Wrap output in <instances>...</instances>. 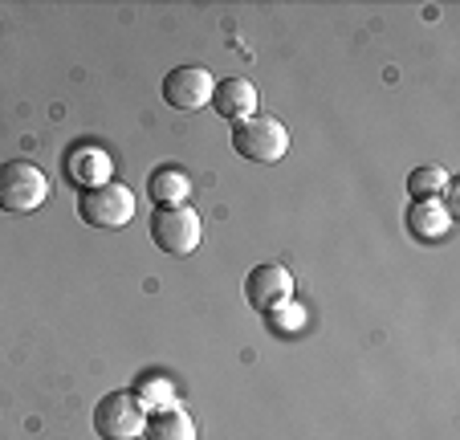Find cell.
I'll use <instances>...</instances> for the list:
<instances>
[{
	"instance_id": "obj_14",
	"label": "cell",
	"mask_w": 460,
	"mask_h": 440,
	"mask_svg": "<svg viewBox=\"0 0 460 440\" xmlns=\"http://www.w3.org/2000/svg\"><path fill=\"white\" fill-rule=\"evenodd\" d=\"M452 188V175L444 167H416L408 175V192L411 200H440V192Z\"/></svg>"
},
{
	"instance_id": "obj_5",
	"label": "cell",
	"mask_w": 460,
	"mask_h": 440,
	"mask_svg": "<svg viewBox=\"0 0 460 440\" xmlns=\"http://www.w3.org/2000/svg\"><path fill=\"white\" fill-rule=\"evenodd\" d=\"M147 428V408L130 391H106L94 404V432L102 440H139Z\"/></svg>"
},
{
	"instance_id": "obj_8",
	"label": "cell",
	"mask_w": 460,
	"mask_h": 440,
	"mask_svg": "<svg viewBox=\"0 0 460 440\" xmlns=\"http://www.w3.org/2000/svg\"><path fill=\"white\" fill-rule=\"evenodd\" d=\"M61 172H66V180L78 192H86V188H98V184L114 180V159H111V151L98 143H74L70 151H66V159H61Z\"/></svg>"
},
{
	"instance_id": "obj_12",
	"label": "cell",
	"mask_w": 460,
	"mask_h": 440,
	"mask_svg": "<svg viewBox=\"0 0 460 440\" xmlns=\"http://www.w3.org/2000/svg\"><path fill=\"white\" fill-rule=\"evenodd\" d=\"M147 192H151V200H155V204H183V200L191 196V180H188V172H183V167L164 164V167H155V172H151Z\"/></svg>"
},
{
	"instance_id": "obj_3",
	"label": "cell",
	"mask_w": 460,
	"mask_h": 440,
	"mask_svg": "<svg viewBox=\"0 0 460 440\" xmlns=\"http://www.w3.org/2000/svg\"><path fill=\"white\" fill-rule=\"evenodd\" d=\"M49 200V180L29 159L0 164V212H37Z\"/></svg>"
},
{
	"instance_id": "obj_13",
	"label": "cell",
	"mask_w": 460,
	"mask_h": 440,
	"mask_svg": "<svg viewBox=\"0 0 460 440\" xmlns=\"http://www.w3.org/2000/svg\"><path fill=\"white\" fill-rule=\"evenodd\" d=\"M130 396L139 400L143 408H147V416H155V412H164V408H172L175 404V388H172V380L167 375H143L135 388H130Z\"/></svg>"
},
{
	"instance_id": "obj_4",
	"label": "cell",
	"mask_w": 460,
	"mask_h": 440,
	"mask_svg": "<svg viewBox=\"0 0 460 440\" xmlns=\"http://www.w3.org/2000/svg\"><path fill=\"white\" fill-rule=\"evenodd\" d=\"M78 216H82V225H90V229H122L135 216V192L119 180L86 188V192H78Z\"/></svg>"
},
{
	"instance_id": "obj_6",
	"label": "cell",
	"mask_w": 460,
	"mask_h": 440,
	"mask_svg": "<svg viewBox=\"0 0 460 440\" xmlns=\"http://www.w3.org/2000/svg\"><path fill=\"white\" fill-rule=\"evenodd\" d=\"M294 298V277L286 265L278 261H265V265H252L244 277V302L257 314H278L281 306H289Z\"/></svg>"
},
{
	"instance_id": "obj_11",
	"label": "cell",
	"mask_w": 460,
	"mask_h": 440,
	"mask_svg": "<svg viewBox=\"0 0 460 440\" xmlns=\"http://www.w3.org/2000/svg\"><path fill=\"white\" fill-rule=\"evenodd\" d=\"M143 440H196V424L183 412L180 404L164 408V412L147 416V428H143Z\"/></svg>"
},
{
	"instance_id": "obj_1",
	"label": "cell",
	"mask_w": 460,
	"mask_h": 440,
	"mask_svg": "<svg viewBox=\"0 0 460 440\" xmlns=\"http://www.w3.org/2000/svg\"><path fill=\"white\" fill-rule=\"evenodd\" d=\"M147 229H151V241L164 253H172V257H188L204 241V220L188 204H155Z\"/></svg>"
},
{
	"instance_id": "obj_7",
	"label": "cell",
	"mask_w": 460,
	"mask_h": 440,
	"mask_svg": "<svg viewBox=\"0 0 460 440\" xmlns=\"http://www.w3.org/2000/svg\"><path fill=\"white\" fill-rule=\"evenodd\" d=\"M212 90H217V78L204 66H175L164 78V103L175 111H200L212 103Z\"/></svg>"
},
{
	"instance_id": "obj_2",
	"label": "cell",
	"mask_w": 460,
	"mask_h": 440,
	"mask_svg": "<svg viewBox=\"0 0 460 440\" xmlns=\"http://www.w3.org/2000/svg\"><path fill=\"white\" fill-rule=\"evenodd\" d=\"M233 151L249 164H278L289 151V130L273 114H252L233 127Z\"/></svg>"
},
{
	"instance_id": "obj_9",
	"label": "cell",
	"mask_w": 460,
	"mask_h": 440,
	"mask_svg": "<svg viewBox=\"0 0 460 440\" xmlns=\"http://www.w3.org/2000/svg\"><path fill=\"white\" fill-rule=\"evenodd\" d=\"M212 106H217L220 119H228L236 127V122L257 114V86L249 78H220L217 90H212Z\"/></svg>"
},
{
	"instance_id": "obj_10",
	"label": "cell",
	"mask_w": 460,
	"mask_h": 440,
	"mask_svg": "<svg viewBox=\"0 0 460 440\" xmlns=\"http://www.w3.org/2000/svg\"><path fill=\"white\" fill-rule=\"evenodd\" d=\"M403 220H408V233L416 237L420 245L440 241V237H448V229H452V212H448V204H440V200H411Z\"/></svg>"
}]
</instances>
